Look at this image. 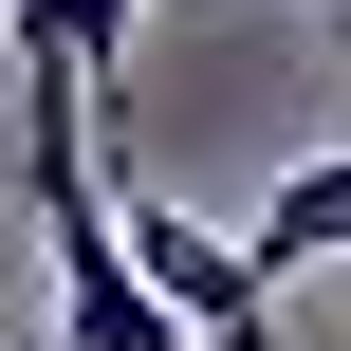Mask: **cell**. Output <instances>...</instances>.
<instances>
[{"instance_id":"cell-1","label":"cell","mask_w":351,"mask_h":351,"mask_svg":"<svg viewBox=\"0 0 351 351\" xmlns=\"http://www.w3.org/2000/svg\"><path fill=\"white\" fill-rule=\"evenodd\" d=\"M241 241H259V259H278V278H296V259H351V148H315V167H278V185H259V222H241Z\"/></svg>"},{"instance_id":"cell-2","label":"cell","mask_w":351,"mask_h":351,"mask_svg":"<svg viewBox=\"0 0 351 351\" xmlns=\"http://www.w3.org/2000/svg\"><path fill=\"white\" fill-rule=\"evenodd\" d=\"M130 19H148V0H19V19H0V56H19V74H93V93H111Z\"/></svg>"}]
</instances>
